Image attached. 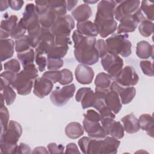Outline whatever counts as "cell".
Here are the masks:
<instances>
[{
    "instance_id": "1",
    "label": "cell",
    "mask_w": 154,
    "mask_h": 154,
    "mask_svg": "<svg viewBox=\"0 0 154 154\" xmlns=\"http://www.w3.org/2000/svg\"><path fill=\"white\" fill-rule=\"evenodd\" d=\"M72 40L74 43V55L79 63L91 66L98 62L99 57L95 48V37L84 35L76 29L73 32Z\"/></svg>"
},
{
    "instance_id": "2",
    "label": "cell",
    "mask_w": 154,
    "mask_h": 154,
    "mask_svg": "<svg viewBox=\"0 0 154 154\" xmlns=\"http://www.w3.org/2000/svg\"><path fill=\"white\" fill-rule=\"evenodd\" d=\"M117 4L118 1L103 0L97 4L94 23L102 38L113 34L117 29V23L114 19V10Z\"/></svg>"
},
{
    "instance_id": "3",
    "label": "cell",
    "mask_w": 154,
    "mask_h": 154,
    "mask_svg": "<svg viewBox=\"0 0 154 154\" xmlns=\"http://www.w3.org/2000/svg\"><path fill=\"white\" fill-rule=\"evenodd\" d=\"M38 78V70L34 63L23 67V69L17 73L14 82L11 85L18 94L28 95L33 87V81Z\"/></svg>"
},
{
    "instance_id": "4",
    "label": "cell",
    "mask_w": 154,
    "mask_h": 154,
    "mask_svg": "<svg viewBox=\"0 0 154 154\" xmlns=\"http://www.w3.org/2000/svg\"><path fill=\"white\" fill-rule=\"evenodd\" d=\"M22 134V128L17 122L10 120L7 130L0 138L1 152L3 153H16L17 142Z\"/></svg>"
},
{
    "instance_id": "5",
    "label": "cell",
    "mask_w": 154,
    "mask_h": 154,
    "mask_svg": "<svg viewBox=\"0 0 154 154\" xmlns=\"http://www.w3.org/2000/svg\"><path fill=\"white\" fill-rule=\"evenodd\" d=\"M127 34H116L106 39L108 53L128 57L132 53V43Z\"/></svg>"
},
{
    "instance_id": "6",
    "label": "cell",
    "mask_w": 154,
    "mask_h": 154,
    "mask_svg": "<svg viewBox=\"0 0 154 154\" xmlns=\"http://www.w3.org/2000/svg\"><path fill=\"white\" fill-rule=\"evenodd\" d=\"M101 64L111 79L114 81L123 67V60L118 55L107 53L101 58Z\"/></svg>"
},
{
    "instance_id": "7",
    "label": "cell",
    "mask_w": 154,
    "mask_h": 154,
    "mask_svg": "<svg viewBox=\"0 0 154 154\" xmlns=\"http://www.w3.org/2000/svg\"><path fill=\"white\" fill-rule=\"evenodd\" d=\"M147 19L141 12L140 7L132 14L125 16L120 21L117 28V34H127L135 31L138 24Z\"/></svg>"
},
{
    "instance_id": "8",
    "label": "cell",
    "mask_w": 154,
    "mask_h": 154,
    "mask_svg": "<svg viewBox=\"0 0 154 154\" xmlns=\"http://www.w3.org/2000/svg\"><path fill=\"white\" fill-rule=\"evenodd\" d=\"M76 87L74 84L65 85L62 88L58 87L52 91L50 99L52 103L57 106H64L73 96Z\"/></svg>"
},
{
    "instance_id": "9",
    "label": "cell",
    "mask_w": 154,
    "mask_h": 154,
    "mask_svg": "<svg viewBox=\"0 0 154 154\" xmlns=\"http://www.w3.org/2000/svg\"><path fill=\"white\" fill-rule=\"evenodd\" d=\"M75 24L73 17L69 14L57 17L50 31L55 36H70L75 28Z\"/></svg>"
},
{
    "instance_id": "10",
    "label": "cell",
    "mask_w": 154,
    "mask_h": 154,
    "mask_svg": "<svg viewBox=\"0 0 154 154\" xmlns=\"http://www.w3.org/2000/svg\"><path fill=\"white\" fill-rule=\"evenodd\" d=\"M140 4L138 0L118 1L114 10V19L120 22L125 16L134 13L139 8Z\"/></svg>"
},
{
    "instance_id": "11",
    "label": "cell",
    "mask_w": 154,
    "mask_h": 154,
    "mask_svg": "<svg viewBox=\"0 0 154 154\" xmlns=\"http://www.w3.org/2000/svg\"><path fill=\"white\" fill-rule=\"evenodd\" d=\"M100 122L108 135H109L118 140L124 137L125 130L120 122H117L112 118L106 117L102 119Z\"/></svg>"
},
{
    "instance_id": "12",
    "label": "cell",
    "mask_w": 154,
    "mask_h": 154,
    "mask_svg": "<svg viewBox=\"0 0 154 154\" xmlns=\"http://www.w3.org/2000/svg\"><path fill=\"white\" fill-rule=\"evenodd\" d=\"M139 81V76L133 67L126 66L123 67L120 73L116 79L117 83L125 87L135 85Z\"/></svg>"
},
{
    "instance_id": "13",
    "label": "cell",
    "mask_w": 154,
    "mask_h": 154,
    "mask_svg": "<svg viewBox=\"0 0 154 154\" xmlns=\"http://www.w3.org/2000/svg\"><path fill=\"white\" fill-rule=\"evenodd\" d=\"M55 45V35L50 29L43 28L40 41L35 48V53L38 55H47L51 48Z\"/></svg>"
},
{
    "instance_id": "14",
    "label": "cell",
    "mask_w": 154,
    "mask_h": 154,
    "mask_svg": "<svg viewBox=\"0 0 154 154\" xmlns=\"http://www.w3.org/2000/svg\"><path fill=\"white\" fill-rule=\"evenodd\" d=\"M109 89L116 92L120 97L122 104L126 105L130 103L136 94V89L134 87H125L120 85L116 81L111 82Z\"/></svg>"
},
{
    "instance_id": "15",
    "label": "cell",
    "mask_w": 154,
    "mask_h": 154,
    "mask_svg": "<svg viewBox=\"0 0 154 154\" xmlns=\"http://www.w3.org/2000/svg\"><path fill=\"white\" fill-rule=\"evenodd\" d=\"M82 124L84 130L90 137L96 139H103L108 135L100 122H93L84 119Z\"/></svg>"
},
{
    "instance_id": "16",
    "label": "cell",
    "mask_w": 154,
    "mask_h": 154,
    "mask_svg": "<svg viewBox=\"0 0 154 154\" xmlns=\"http://www.w3.org/2000/svg\"><path fill=\"white\" fill-rule=\"evenodd\" d=\"M54 87V83L49 79L45 78H37L34 82V94L39 98H44L51 91Z\"/></svg>"
},
{
    "instance_id": "17",
    "label": "cell",
    "mask_w": 154,
    "mask_h": 154,
    "mask_svg": "<svg viewBox=\"0 0 154 154\" xmlns=\"http://www.w3.org/2000/svg\"><path fill=\"white\" fill-rule=\"evenodd\" d=\"M75 75L76 81L79 84L87 85L91 84L93 81L94 73L93 69L90 66L79 64L76 67Z\"/></svg>"
},
{
    "instance_id": "18",
    "label": "cell",
    "mask_w": 154,
    "mask_h": 154,
    "mask_svg": "<svg viewBox=\"0 0 154 154\" xmlns=\"http://www.w3.org/2000/svg\"><path fill=\"white\" fill-rule=\"evenodd\" d=\"M120 144V141L112 137L106 136L102 139L99 154H115Z\"/></svg>"
},
{
    "instance_id": "19",
    "label": "cell",
    "mask_w": 154,
    "mask_h": 154,
    "mask_svg": "<svg viewBox=\"0 0 154 154\" xmlns=\"http://www.w3.org/2000/svg\"><path fill=\"white\" fill-rule=\"evenodd\" d=\"M104 99L106 105L109 107L115 114L119 112L122 109V105L120 99L116 92L109 89L106 93Z\"/></svg>"
},
{
    "instance_id": "20",
    "label": "cell",
    "mask_w": 154,
    "mask_h": 154,
    "mask_svg": "<svg viewBox=\"0 0 154 154\" xmlns=\"http://www.w3.org/2000/svg\"><path fill=\"white\" fill-rule=\"evenodd\" d=\"M71 14L78 22H82L88 20L91 17L92 10L88 4L84 3L76 7L72 11Z\"/></svg>"
},
{
    "instance_id": "21",
    "label": "cell",
    "mask_w": 154,
    "mask_h": 154,
    "mask_svg": "<svg viewBox=\"0 0 154 154\" xmlns=\"http://www.w3.org/2000/svg\"><path fill=\"white\" fill-rule=\"evenodd\" d=\"M124 130L128 134H134L140 129L138 119L133 113L126 115L121 119Z\"/></svg>"
},
{
    "instance_id": "22",
    "label": "cell",
    "mask_w": 154,
    "mask_h": 154,
    "mask_svg": "<svg viewBox=\"0 0 154 154\" xmlns=\"http://www.w3.org/2000/svg\"><path fill=\"white\" fill-rule=\"evenodd\" d=\"M14 45L15 43L11 38L0 40V59L1 62L13 57Z\"/></svg>"
},
{
    "instance_id": "23",
    "label": "cell",
    "mask_w": 154,
    "mask_h": 154,
    "mask_svg": "<svg viewBox=\"0 0 154 154\" xmlns=\"http://www.w3.org/2000/svg\"><path fill=\"white\" fill-rule=\"evenodd\" d=\"M77 31L85 36L96 37L98 34V29L94 23L90 20H87L82 22H78L76 25Z\"/></svg>"
},
{
    "instance_id": "24",
    "label": "cell",
    "mask_w": 154,
    "mask_h": 154,
    "mask_svg": "<svg viewBox=\"0 0 154 154\" xmlns=\"http://www.w3.org/2000/svg\"><path fill=\"white\" fill-rule=\"evenodd\" d=\"M1 93L2 94L6 105H11L16 97V93L14 88L10 86L5 79L1 78Z\"/></svg>"
},
{
    "instance_id": "25",
    "label": "cell",
    "mask_w": 154,
    "mask_h": 154,
    "mask_svg": "<svg viewBox=\"0 0 154 154\" xmlns=\"http://www.w3.org/2000/svg\"><path fill=\"white\" fill-rule=\"evenodd\" d=\"M153 46L149 42L142 40L138 42L136 47V54L140 58L147 59L153 57Z\"/></svg>"
},
{
    "instance_id": "26",
    "label": "cell",
    "mask_w": 154,
    "mask_h": 154,
    "mask_svg": "<svg viewBox=\"0 0 154 154\" xmlns=\"http://www.w3.org/2000/svg\"><path fill=\"white\" fill-rule=\"evenodd\" d=\"M57 17L56 14L49 7L38 15L40 25L43 28L49 29H50L54 25Z\"/></svg>"
},
{
    "instance_id": "27",
    "label": "cell",
    "mask_w": 154,
    "mask_h": 154,
    "mask_svg": "<svg viewBox=\"0 0 154 154\" xmlns=\"http://www.w3.org/2000/svg\"><path fill=\"white\" fill-rule=\"evenodd\" d=\"M138 122L140 129L146 131L147 135L153 137V117L149 114H143L139 119Z\"/></svg>"
},
{
    "instance_id": "28",
    "label": "cell",
    "mask_w": 154,
    "mask_h": 154,
    "mask_svg": "<svg viewBox=\"0 0 154 154\" xmlns=\"http://www.w3.org/2000/svg\"><path fill=\"white\" fill-rule=\"evenodd\" d=\"M65 134L71 139L78 138L84 134L83 126L78 122H70L65 128Z\"/></svg>"
},
{
    "instance_id": "29",
    "label": "cell",
    "mask_w": 154,
    "mask_h": 154,
    "mask_svg": "<svg viewBox=\"0 0 154 154\" xmlns=\"http://www.w3.org/2000/svg\"><path fill=\"white\" fill-rule=\"evenodd\" d=\"M3 17L4 19L1 22L0 28L4 29L10 34L19 22L18 17L16 15L9 16L7 13H5Z\"/></svg>"
},
{
    "instance_id": "30",
    "label": "cell",
    "mask_w": 154,
    "mask_h": 154,
    "mask_svg": "<svg viewBox=\"0 0 154 154\" xmlns=\"http://www.w3.org/2000/svg\"><path fill=\"white\" fill-rule=\"evenodd\" d=\"M49 7L54 12L57 17L66 15V1H48Z\"/></svg>"
},
{
    "instance_id": "31",
    "label": "cell",
    "mask_w": 154,
    "mask_h": 154,
    "mask_svg": "<svg viewBox=\"0 0 154 154\" xmlns=\"http://www.w3.org/2000/svg\"><path fill=\"white\" fill-rule=\"evenodd\" d=\"M69 46H57L54 45L47 54V58L62 59L69 50Z\"/></svg>"
},
{
    "instance_id": "32",
    "label": "cell",
    "mask_w": 154,
    "mask_h": 154,
    "mask_svg": "<svg viewBox=\"0 0 154 154\" xmlns=\"http://www.w3.org/2000/svg\"><path fill=\"white\" fill-rule=\"evenodd\" d=\"M35 53L32 48H31L25 52L17 54V58L19 60L23 67L33 63L34 60L35 59Z\"/></svg>"
},
{
    "instance_id": "33",
    "label": "cell",
    "mask_w": 154,
    "mask_h": 154,
    "mask_svg": "<svg viewBox=\"0 0 154 154\" xmlns=\"http://www.w3.org/2000/svg\"><path fill=\"white\" fill-rule=\"evenodd\" d=\"M140 8L147 20L152 22L154 20V3L153 2L143 1Z\"/></svg>"
},
{
    "instance_id": "34",
    "label": "cell",
    "mask_w": 154,
    "mask_h": 154,
    "mask_svg": "<svg viewBox=\"0 0 154 154\" xmlns=\"http://www.w3.org/2000/svg\"><path fill=\"white\" fill-rule=\"evenodd\" d=\"M108 73L105 72H100L96 75L94 79V84L96 87L100 88H109L111 82Z\"/></svg>"
},
{
    "instance_id": "35",
    "label": "cell",
    "mask_w": 154,
    "mask_h": 154,
    "mask_svg": "<svg viewBox=\"0 0 154 154\" xmlns=\"http://www.w3.org/2000/svg\"><path fill=\"white\" fill-rule=\"evenodd\" d=\"M43 31V27L40 25L35 28L28 31L29 42L32 48H35L37 46Z\"/></svg>"
},
{
    "instance_id": "36",
    "label": "cell",
    "mask_w": 154,
    "mask_h": 154,
    "mask_svg": "<svg viewBox=\"0 0 154 154\" xmlns=\"http://www.w3.org/2000/svg\"><path fill=\"white\" fill-rule=\"evenodd\" d=\"M14 43L15 51L17 53L25 52L32 48L28 35H25L24 36L16 40Z\"/></svg>"
},
{
    "instance_id": "37",
    "label": "cell",
    "mask_w": 154,
    "mask_h": 154,
    "mask_svg": "<svg viewBox=\"0 0 154 154\" xmlns=\"http://www.w3.org/2000/svg\"><path fill=\"white\" fill-rule=\"evenodd\" d=\"M95 102L94 92L89 88L88 90L84 93L81 98V103L83 109H86L89 107H93Z\"/></svg>"
},
{
    "instance_id": "38",
    "label": "cell",
    "mask_w": 154,
    "mask_h": 154,
    "mask_svg": "<svg viewBox=\"0 0 154 154\" xmlns=\"http://www.w3.org/2000/svg\"><path fill=\"white\" fill-rule=\"evenodd\" d=\"M138 30L141 35L145 37L150 36L153 32V23L152 21L145 19L140 22Z\"/></svg>"
},
{
    "instance_id": "39",
    "label": "cell",
    "mask_w": 154,
    "mask_h": 154,
    "mask_svg": "<svg viewBox=\"0 0 154 154\" xmlns=\"http://www.w3.org/2000/svg\"><path fill=\"white\" fill-rule=\"evenodd\" d=\"M0 117L1 135H2L7 130L9 124V112L7 108L5 105L3 106H1Z\"/></svg>"
},
{
    "instance_id": "40",
    "label": "cell",
    "mask_w": 154,
    "mask_h": 154,
    "mask_svg": "<svg viewBox=\"0 0 154 154\" xmlns=\"http://www.w3.org/2000/svg\"><path fill=\"white\" fill-rule=\"evenodd\" d=\"M20 62L15 58H13L4 64L5 70H8L18 73L20 70Z\"/></svg>"
},
{
    "instance_id": "41",
    "label": "cell",
    "mask_w": 154,
    "mask_h": 154,
    "mask_svg": "<svg viewBox=\"0 0 154 154\" xmlns=\"http://www.w3.org/2000/svg\"><path fill=\"white\" fill-rule=\"evenodd\" d=\"M61 78L59 83L62 85H66L70 84L73 79V76L72 72L67 69H63L61 70Z\"/></svg>"
},
{
    "instance_id": "42",
    "label": "cell",
    "mask_w": 154,
    "mask_h": 154,
    "mask_svg": "<svg viewBox=\"0 0 154 154\" xmlns=\"http://www.w3.org/2000/svg\"><path fill=\"white\" fill-rule=\"evenodd\" d=\"M140 65L144 75L149 76H153V66L152 62L147 60H143L140 61Z\"/></svg>"
},
{
    "instance_id": "43",
    "label": "cell",
    "mask_w": 154,
    "mask_h": 154,
    "mask_svg": "<svg viewBox=\"0 0 154 154\" xmlns=\"http://www.w3.org/2000/svg\"><path fill=\"white\" fill-rule=\"evenodd\" d=\"M42 76L49 79L54 84L57 83V82H59L61 78V70L46 71L42 75Z\"/></svg>"
},
{
    "instance_id": "44",
    "label": "cell",
    "mask_w": 154,
    "mask_h": 154,
    "mask_svg": "<svg viewBox=\"0 0 154 154\" xmlns=\"http://www.w3.org/2000/svg\"><path fill=\"white\" fill-rule=\"evenodd\" d=\"M64 65L63 59L47 58V68L49 70H58Z\"/></svg>"
},
{
    "instance_id": "45",
    "label": "cell",
    "mask_w": 154,
    "mask_h": 154,
    "mask_svg": "<svg viewBox=\"0 0 154 154\" xmlns=\"http://www.w3.org/2000/svg\"><path fill=\"white\" fill-rule=\"evenodd\" d=\"M26 31V29L23 27V26L20 23V22L19 21L16 26L10 33V36L12 38H14V39L17 40V39L24 36Z\"/></svg>"
},
{
    "instance_id": "46",
    "label": "cell",
    "mask_w": 154,
    "mask_h": 154,
    "mask_svg": "<svg viewBox=\"0 0 154 154\" xmlns=\"http://www.w3.org/2000/svg\"><path fill=\"white\" fill-rule=\"evenodd\" d=\"M36 13L37 12L35 10V5H34L33 3L27 4L25 6L22 17L21 19L23 20H26Z\"/></svg>"
},
{
    "instance_id": "47",
    "label": "cell",
    "mask_w": 154,
    "mask_h": 154,
    "mask_svg": "<svg viewBox=\"0 0 154 154\" xmlns=\"http://www.w3.org/2000/svg\"><path fill=\"white\" fill-rule=\"evenodd\" d=\"M95 48L97 51L99 58H102L108 53L106 42L103 39H99L96 40Z\"/></svg>"
},
{
    "instance_id": "48",
    "label": "cell",
    "mask_w": 154,
    "mask_h": 154,
    "mask_svg": "<svg viewBox=\"0 0 154 154\" xmlns=\"http://www.w3.org/2000/svg\"><path fill=\"white\" fill-rule=\"evenodd\" d=\"M35 61L36 64L38 66V68L40 72H43L45 70L46 66H47V57L45 55L35 54Z\"/></svg>"
},
{
    "instance_id": "49",
    "label": "cell",
    "mask_w": 154,
    "mask_h": 154,
    "mask_svg": "<svg viewBox=\"0 0 154 154\" xmlns=\"http://www.w3.org/2000/svg\"><path fill=\"white\" fill-rule=\"evenodd\" d=\"M17 73L8 71V70H5L4 72H2L0 75L1 78L5 79L9 84L11 85L14 81L16 79Z\"/></svg>"
},
{
    "instance_id": "50",
    "label": "cell",
    "mask_w": 154,
    "mask_h": 154,
    "mask_svg": "<svg viewBox=\"0 0 154 154\" xmlns=\"http://www.w3.org/2000/svg\"><path fill=\"white\" fill-rule=\"evenodd\" d=\"M84 119L90 121H93V122L100 121V114L94 109H88L86 113L84 114Z\"/></svg>"
},
{
    "instance_id": "51",
    "label": "cell",
    "mask_w": 154,
    "mask_h": 154,
    "mask_svg": "<svg viewBox=\"0 0 154 154\" xmlns=\"http://www.w3.org/2000/svg\"><path fill=\"white\" fill-rule=\"evenodd\" d=\"M72 41L69 36L58 35L55 36V45L57 46H69Z\"/></svg>"
},
{
    "instance_id": "52",
    "label": "cell",
    "mask_w": 154,
    "mask_h": 154,
    "mask_svg": "<svg viewBox=\"0 0 154 154\" xmlns=\"http://www.w3.org/2000/svg\"><path fill=\"white\" fill-rule=\"evenodd\" d=\"M98 111L100 116V120L102 119H104L106 117H110L112 119L116 118V114L106 105H105L103 107H102L100 109L98 110Z\"/></svg>"
},
{
    "instance_id": "53",
    "label": "cell",
    "mask_w": 154,
    "mask_h": 154,
    "mask_svg": "<svg viewBox=\"0 0 154 154\" xmlns=\"http://www.w3.org/2000/svg\"><path fill=\"white\" fill-rule=\"evenodd\" d=\"M48 149L50 153H62L64 150V146L62 144H57L51 143L48 145Z\"/></svg>"
},
{
    "instance_id": "54",
    "label": "cell",
    "mask_w": 154,
    "mask_h": 154,
    "mask_svg": "<svg viewBox=\"0 0 154 154\" xmlns=\"http://www.w3.org/2000/svg\"><path fill=\"white\" fill-rule=\"evenodd\" d=\"M35 10L38 15L42 14L49 7L48 1H35Z\"/></svg>"
},
{
    "instance_id": "55",
    "label": "cell",
    "mask_w": 154,
    "mask_h": 154,
    "mask_svg": "<svg viewBox=\"0 0 154 154\" xmlns=\"http://www.w3.org/2000/svg\"><path fill=\"white\" fill-rule=\"evenodd\" d=\"M90 138L91 137H83L78 140V145L79 148L81 150V152L84 154H87V146Z\"/></svg>"
},
{
    "instance_id": "56",
    "label": "cell",
    "mask_w": 154,
    "mask_h": 154,
    "mask_svg": "<svg viewBox=\"0 0 154 154\" xmlns=\"http://www.w3.org/2000/svg\"><path fill=\"white\" fill-rule=\"evenodd\" d=\"M8 4H9V7L13 10L15 11H18L19 10L21 9V8L22 7L23 4H24V1H8Z\"/></svg>"
},
{
    "instance_id": "57",
    "label": "cell",
    "mask_w": 154,
    "mask_h": 154,
    "mask_svg": "<svg viewBox=\"0 0 154 154\" xmlns=\"http://www.w3.org/2000/svg\"><path fill=\"white\" fill-rule=\"evenodd\" d=\"M31 147L25 143H20L17 146L16 153H31Z\"/></svg>"
},
{
    "instance_id": "58",
    "label": "cell",
    "mask_w": 154,
    "mask_h": 154,
    "mask_svg": "<svg viewBox=\"0 0 154 154\" xmlns=\"http://www.w3.org/2000/svg\"><path fill=\"white\" fill-rule=\"evenodd\" d=\"M65 152L66 153H80L77 145L74 143H70L66 146Z\"/></svg>"
},
{
    "instance_id": "59",
    "label": "cell",
    "mask_w": 154,
    "mask_h": 154,
    "mask_svg": "<svg viewBox=\"0 0 154 154\" xmlns=\"http://www.w3.org/2000/svg\"><path fill=\"white\" fill-rule=\"evenodd\" d=\"M88 88L89 87H82L79 88L77 91V93H76V95H75V100H76V102H81L82 97L83 96L84 93L88 90Z\"/></svg>"
},
{
    "instance_id": "60",
    "label": "cell",
    "mask_w": 154,
    "mask_h": 154,
    "mask_svg": "<svg viewBox=\"0 0 154 154\" xmlns=\"http://www.w3.org/2000/svg\"><path fill=\"white\" fill-rule=\"evenodd\" d=\"M78 1H66L67 11H71L78 4Z\"/></svg>"
},
{
    "instance_id": "61",
    "label": "cell",
    "mask_w": 154,
    "mask_h": 154,
    "mask_svg": "<svg viewBox=\"0 0 154 154\" xmlns=\"http://www.w3.org/2000/svg\"><path fill=\"white\" fill-rule=\"evenodd\" d=\"M49 152L47 150V149L43 146L36 147L34 150L32 152V153H48Z\"/></svg>"
},
{
    "instance_id": "62",
    "label": "cell",
    "mask_w": 154,
    "mask_h": 154,
    "mask_svg": "<svg viewBox=\"0 0 154 154\" xmlns=\"http://www.w3.org/2000/svg\"><path fill=\"white\" fill-rule=\"evenodd\" d=\"M9 7V4H8V1H4V0H1L0 1V10L1 11H3L5 10H7Z\"/></svg>"
},
{
    "instance_id": "63",
    "label": "cell",
    "mask_w": 154,
    "mask_h": 154,
    "mask_svg": "<svg viewBox=\"0 0 154 154\" xmlns=\"http://www.w3.org/2000/svg\"><path fill=\"white\" fill-rule=\"evenodd\" d=\"M9 36H10V34L7 31H4L2 29H0V38H1V39L8 38Z\"/></svg>"
},
{
    "instance_id": "64",
    "label": "cell",
    "mask_w": 154,
    "mask_h": 154,
    "mask_svg": "<svg viewBox=\"0 0 154 154\" xmlns=\"http://www.w3.org/2000/svg\"><path fill=\"white\" fill-rule=\"evenodd\" d=\"M98 1L97 0H94V1H84V2L85 4H95L96 2H97Z\"/></svg>"
}]
</instances>
